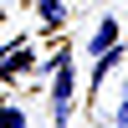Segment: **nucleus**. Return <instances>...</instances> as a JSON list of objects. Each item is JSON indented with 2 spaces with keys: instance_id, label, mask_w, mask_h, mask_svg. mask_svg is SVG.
I'll return each instance as SVG.
<instances>
[{
  "instance_id": "nucleus-1",
  "label": "nucleus",
  "mask_w": 128,
  "mask_h": 128,
  "mask_svg": "<svg viewBox=\"0 0 128 128\" xmlns=\"http://www.w3.org/2000/svg\"><path fill=\"white\" fill-rule=\"evenodd\" d=\"M72 87H77V72H72V67H67V56H62V62H56V87H51V98H56V123H67Z\"/></svg>"
},
{
  "instance_id": "nucleus-2",
  "label": "nucleus",
  "mask_w": 128,
  "mask_h": 128,
  "mask_svg": "<svg viewBox=\"0 0 128 128\" xmlns=\"http://www.w3.org/2000/svg\"><path fill=\"white\" fill-rule=\"evenodd\" d=\"M108 46H118V20H102V26L92 31V51H98V56H102V51H108Z\"/></svg>"
},
{
  "instance_id": "nucleus-3",
  "label": "nucleus",
  "mask_w": 128,
  "mask_h": 128,
  "mask_svg": "<svg viewBox=\"0 0 128 128\" xmlns=\"http://www.w3.org/2000/svg\"><path fill=\"white\" fill-rule=\"evenodd\" d=\"M0 128H31L26 108H20V102H0Z\"/></svg>"
},
{
  "instance_id": "nucleus-4",
  "label": "nucleus",
  "mask_w": 128,
  "mask_h": 128,
  "mask_svg": "<svg viewBox=\"0 0 128 128\" xmlns=\"http://www.w3.org/2000/svg\"><path fill=\"white\" fill-rule=\"evenodd\" d=\"M41 16H46L51 26H56V20H62V5H56V0H41Z\"/></svg>"
},
{
  "instance_id": "nucleus-5",
  "label": "nucleus",
  "mask_w": 128,
  "mask_h": 128,
  "mask_svg": "<svg viewBox=\"0 0 128 128\" xmlns=\"http://www.w3.org/2000/svg\"><path fill=\"white\" fill-rule=\"evenodd\" d=\"M118 123H123V128H128V98H123V102H118Z\"/></svg>"
},
{
  "instance_id": "nucleus-6",
  "label": "nucleus",
  "mask_w": 128,
  "mask_h": 128,
  "mask_svg": "<svg viewBox=\"0 0 128 128\" xmlns=\"http://www.w3.org/2000/svg\"><path fill=\"white\" fill-rule=\"evenodd\" d=\"M113 128H123V123H113Z\"/></svg>"
}]
</instances>
